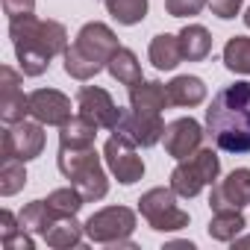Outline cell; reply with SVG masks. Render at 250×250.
Wrapping results in <instances>:
<instances>
[{"mask_svg":"<svg viewBox=\"0 0 250 250\" xmlns=\"http://www.w3.org/2000/svg\"><path fill=\"white\" fill-rule=\"evenodd\" d=\"M206 136L232 156L250 153V83L224 85L206 109Z\"/></svg>","mask_w":250,"mask_h":250,"instance_id":"1","label":"cell"},{"mask_svg":"<svg viewBox=\"0 0 250 250\" xmlns=\"http://www.w3.org/2000/svg\"><path fill=\"white\" fill-rule=\"evenodd\" d=\"M9 39L15 44V59L24 77H42L50 62L68 50V30L59 21H44L36 15L9 21Z\"/></svg>","mask_w":250,"mask_h":250,"instance_id":"2","label":"cell"},{"mask_svg":"<svg viewBox=\"0 0 250 250\" xmlns=\"http://www.w3.org/2000/svg\"><path fill=\"white\" fill-rule=\"evenodd\" d=\"M118 36L112 33V27H106L103 21H88L80 27L74 44H68L65 56V74L71 80H94L100 71H106L112 53L118 50Z\"/></svg>","mask_w":250,"mask_h":250,"instance_id":"3","label":"cell"},{"mask_svg":"<svg viewBox=\"0 0 250 250\" xmlns=\"http://www.w3.org/2000/svg\"><path fill=\"white\" fill-rule=\"evenodd\" d=\"M56 162H59L62 177L85 197V203H97L109 194V180H106V171L100 165L94 145H85V147H62L59 145Z\"/></svg>","mask_w":250,"mask_h":250,"instance_id":"4","label":"cell"},{"mask_svg":"<svg viewBox=\"0 0 250 250\" xmlns=\"http://www.w3.org/2000/svg\"><path fill=\"white\" fill-rule=\"evenodd\" d=\"M218 174H221V159H218V153H215L212 147H200L194 156L180 159V165L171 171V188H174L180 197L191 200V197H197L206 186H215Z\"/></svg>","mask_w":250,"mask_h":250,"instance_id":"5","label":"cell"},{"mask_svg":"<svg viewBox=\"0 0 250 250\" xmlns=\"http://www.w3.org/2000/svg\"><path fill=\"white\" fill-rule=\"evenodd\" d=\"M177 191L168 186V188H150L139 197V212L142 218L147 221L150 229L156 232H177V229H186L188 227V212L177 203Z\"/></svg>","mask_w":250,"mask_h":250,"instance_id":"6","label":"cell"},{"mask_svg":"<svg viewBox=\"0 0 250 250\" xmlns=\"http://www.w3.org/2000/svg\"><path fill=\"white\" fill-rule=\"evenodd\" d=\"M136 224H139V218H136L133 209H127V206H106V209H97L83 227H85L88 241L112 247V244H118L124 238H130L136 232Z\"/></svg>","mask_w":250,"mask_h":250,"instance_id":"7","label":"cell"},{"mask_svg":"<svg viewBox=\"0 0 250 250\" xmlns=\"http://www.w3.org/2000/svg\"><path fill=\"white\" fill-rule=\"evenodd\" d=\"M103 162L121 186H133L145 177V159L139 156L136 145L130 139L118 136V133L103 145Z\"/></svg>","mask_w":250,"mask_h":250,"instance_id":"8","label":"cell"},{"mask_svg":"<svg viewBox=\"0 0 250 250\" xmlns=\"http://www.w3.org/2000/svg\"><path fill=\"white\" fill-rule=\"evenodd\" d=\"M44 150V124L33 121H18L3 130V159H21L33 162Z\"/></svg>","mask_w":250,"mask_h":250,"instance_id":"9","label":"cell"},{"mask_svg":"<svg viewBox=\"0 0 250 250\" xmlns=\"http://www.w3.org/2000/svg\"><path fill=\"white\" fill-rule=\"evenodd\" d=\"M115 133L130 139L136 147H153L165 136V121H162L159 112H139V109L130 106V109L121 112V121H118Z\"/></svg>","mask_w":250,"mask_h":250,"instance_id":"10","label":"cell"},{"mask_svg":"<svg viewBox=\"0 0 250 250\" xmlns=\"http://www.w3.org/2000/svg\"><path fill=\"white\" fill-rule=\"evenodd\" d=\"M77 112L85 115L88 121H94L100 130H112L118 127V121H121V106L112 100V94L100 85H83L77 91Z\"/></svg>","mask_w":250,"mask_h":250,"instance_id":"11","label":"cell"},{"mask_svg":"<svg viewBox=\"0 0 250 250\" xmlns=\"http://www.w3.org/2000/svg\"><path fill=\"white\" fill-rule=\"evenodd\" d=\"M203 127L194 121V118H177V121H171L168 127H165V136H162V142H165V153L171 156V159H188V156H194L200 147H203Z\"/></svg>","mask_w":250,"mask_h":250,"instance_id":"12","label":"cell"},{"mask_svg":"<svg viewBox=\"0 0 250 250\" xmlns=\"http://www.w3.org/2000/svg\"><path fill=\"white\" fill-rule=\"evenodd\" d=\"M30 115L44 127H65L74 118L71 115V97L59 88H36L30 94Z\"/></svg>","mask_w":250,"mask_h":250,"instance_id":"13","label":"cell"},{"mask_svg":"<svg viewBox=\"0 0 250 250\" xmlns=\"http://www.w3.org/2000/svg\"><path fill=\"white\" fill-rule=\"evenodd\" d=\"M209 206H212V212L250 206V168H235L227 174V180L215 183L212 194H209Z\"/></svg>","mask_w":250,"mask_h":250,"instance_id":"14","label":"cell"},{"mask_svg":"<svg viewBox=\"0 0 250 250\" xmlns=\"http://www.w3.org/2000/svg\"><path fill=\"white\" fill-rule=\"evenodd\" d=\"M0 83H3V97H0V118L3 124H18L30 115V94L21 88V74L9 65L0 68Z\"/></svg>","mask_w":250,"mask_h":250,"instance_id":"15","label":"cell"},{"mask_svg":"<svg viewBox=\"0 0 250 250\" xmlns=\"http://www.w3.org/2000/svg\"><path fill=\"white\" fill-rule=\"evenodd\" d=\"M130 106L139 112H159L171 106L168 97V85L159 80H139L136 85H130Z\"/></svg>","mask_w":250,"mask_h":250,"instance_id":"16","label":"cell"},{"mask_svg":"<svg viewBox=\"0 0 250 250\" xmlns=\"http://www.w3.org/2000/svg\"><path fill=\"white\" fill-rule=\"evenodd\" d=\"M147 56L153 62L156 71H174L186 56H183V44H180V36H171V33H159L153 36L150 47H147Z\"/></svg>","mask_w":250,"mask_h":250,"instance_id":"17","label":"cell"},{"mask_svg":"<svg viewBox=\"0 0 250 250\" xmlns=\"http://www.w3.org/2000/svg\"><path fill=\"white\" fill-rule=\"evenodd\" d=\"M168 97H171V106H183V109L200 106L206 100V83L200 77L180 74L168 83Z\"/></svg>","mask_w":250,"mask_h":250,"instance_id":"18","label":"cell"},{"mask_svg":"<svg viewBox=\"0 0 250 250\" xmlns=\"http://www.w3.org/2000/svg\"><path fill=\"white\" fill-rule=\"evenodd\" d=\"M85 235V227L77 224V215H56V221L50 224V229L42 235L47 241V247H56V250H68V247H77Z\"/></svg>","mask_w":250,"mask_h":250,"instance_id":"19","label":"cell"},{"mask_svg":"<svg viewBox=\"0 0 250 250\" xmlns=\"http://www.w3.org/2000/svg\"><path fill=\"white\" fill-rule=\"evenodd\" d=\"M177 36H180L186 62H203L212 53V33L203 24H186Z\"/></svg>","mask_w":250,"mask_h":250,"instance_id":"20","label":"cell"},{"mask_svg":"<svg viewBox=\"0 0 250 250\" xmlns=\"http://www.w3.org/2000/svg\"><path fill=\"white\" fill-rule=\"evenodd\" d=\"M106 71H109L112 80L121 83V85H136L139 80H145V77H142V62H139V56H136L130 47H118V50L112 53Z\"/></svg>","mask_w":250,"mask_h":250,"instance_id":"21","label":"cell"},{"mask_svg":"<svg viewBox=\"0 0 250 250\" xmlns=\"http://www.w3.org/2000/svg\"><path fill=\"white\" fill-rule=\"evenodd\" d=\"M244 227H247V221H244V215H241V209H218L215 215H212V221H209V235L215 238V241H224V244H232V238H238L241 232H244Z\"/></svg>","mask_w":250,"mask_h":250,"instance_id":"22","label":"cell"},{"mask_svg":"<svg viewBox=\"0 0 250 250\" xmlns=\"http://www.w3.org/2000/svg\"><path fill=\"white\" fill-rule=\"evenodd\" d=\"M97 124L94 121H88L85 115H74L65 127H59V145L62 147H85V145H94V139H97Z\"/></svg>","mask_w":250,"mask_h":250,"instance_id":"23","label":"cell"},{"mask_svg":"<svg viewBox=\"0 0 250 250\" xmlns=\"http://www.w3.org/2000/svg\"><path fill=\"white\" fill-rule=\"evenodd\" d=\"M18 218H21V227H24V229L36 232V235H44V232L50 229V224L56 221V212L50 209L47 200H30V203L21 209Z\"/></svg>","mask_w":250,"mask_h":250,"instance_id":"24","label":"cell"},{"mask_svg":"<svg viewBox=\"0 0 250 250\" xmlns=\"http://www.w3.org/2000/svg\"><path fill=\"white\" fill-rule=\"evenodd\" d=\"M106 12L121 27H136L147 18V0H103Z\"/></svg>","mask_w":250,"mask_h":250,"instance_id":"25","label":"cell"},{"mask_svg":"<svg viewBox=\"0 0 250 250\" xmlns=\"http://www.w3.org/2000/svg\"><path fill=\"white\" fill-rule=\"evenodd\" d=\"M227 71L232 74H247L250 77V39L247 36H232L227 44H224V53H221Z\"/></svg>","mask_w":250,"mask_h":250,"instance_id":"26","label":"cell"},{"mask_svg":"<svg viewBox=\"0 0 250 250\" xmlns=\"http://www.w3.org/2000/svg\"><path fill=\"white\" fill-rule=\"evenodd\" d=\"M24 165L27 162H21V159H3V165H0V194L3 197H12L27 186V168Z\"/></svg>","mask_w":250,"mask_h":250,"instance_id":"27","label":"cell"},{"mask_svg":"<svg viewBox=\"0 0 250 250\" xmlns=\"http://www.w3.org/2000/svg\"><path fill=\"white\" fill-rule=\"evenodd\" d=\"M47 203H50V209H53L56 215H77V212L83 209L85 197H83L74 186H65V188L50 191V194H47Z\"/></svg>","mask_w":250,"mask_h":250,"instance_id":"28","label":"cell"},{"mask_svg":"<svg viewBox=\"0 0 250 250\" xmlns=\"http://www.w3.org/2000/svg\"><path fill=\"white\" fill-rule=\"evenodd\" d=\"M209 6V0H165V12L171 18H191Z\"/></svg>","mask_w":250,"mask_h":250,"instance_id":"29","label":"cell"},{"mask_svg":"<svg viewBox=\"0 0 250 250\" xmlns=\"http://www.w3.org/2000/svg\"><path fill=\"white\" fill-rule=\"evenodd\" d=\"M241 3H244V0H209V9H212V15H218L221 21H232V18L241 12Z\"/></svg>","mask_w":250,"mask_h":250,"instance_id":"30","label":"cell"},{"mask_svg":"<svg viewBox=\"0 0 250 250\" xmlns=\"http://www.w3.org/2000/svg\"><path fill=\"white\" fill-rule=\"evenodd\" d=\"M3 12L9 15V21L36 15V0H3Z\"/></svg>","mask_w":250,"mask_h":250,"instance_id":"31","label":"cell"},{"mask_svg":"<svg viewBox=\"0 0 250 250\" xmlns=\"http://www.w3.org/2000/svg\"><path fill=\"white\" fill-rule=\"evenodd\" d=\"M24 227H21V218H15L9 209H3V212H0V238H12L15 232H21Z\"/></svg>","mask_w":250,"mask_h":250,"instance_id":"32","label":"cell"},{"mask_svg":"<svg viewBox=\"0 0 250 250\" xmlns=\"http://www.w3.org/2000/svg\"><path fill=\"white\" fill-rule=\"evenodd\" d=\"M9 250H33V238H30V229H21V232H15L12 238H6L3 241Z\"/></svg>","mask_w":250,"mask_h":250,"instance_id":"33","label":"cell"},{"mask_svg":"<svg viewBox=\"0 0 250 250\" xmlns=\"http://www.w3.org/2000/svg\"><path fill=\"white\" fill-rule=\"evenodd\" d=\"M250 247V235H241V238H232V250H244Z\"/></svg>","mask_w":250,"mask_h":250,"instance_id":"34","label":"cell"},{"mask_svg":"<svg viewBox=\"0 0 250 250\" xmlns=\"http://www.w3.org/2000/svg\"><path fill=\"white\" fill-rule=\"evenodd\" d=\"M244 24H247V27H250V6H247V9H244Z\"/></svg>","mask_w":250,"mask_h":250,"instance_id":"35","label":"cell"}]
</instances>
